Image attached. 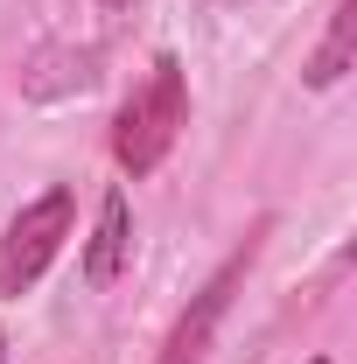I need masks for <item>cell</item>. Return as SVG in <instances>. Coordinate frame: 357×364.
I'll return each mask as SVG.
<instances>
[{
    "instance_id": "cell-1",
    "label": "cell",
    "mask_w": 357,
    "mask_h": 364,
    "mask_svg": "<svg viewBox=\"0 0 357 364\" xmlns=\"http://www.w3.org/2000/svg\"><path fill=\"white\" fill-rule=\"evenodd\" d=\"M182 127H189V70H182V56L161 49L140 70V85L119 98V112H112V161H119V176L147 182L176 154Z\"/></svg>"
},
{
    "instance_id": "cell-2",
    "label": "cell",
    "mask_w": 357,
    "mask_h": 364,
    "mask_svg": "<svg viewBox=\"0 0 357 364\" xmlns=\"http://www.w3.org/2000/svg\"><path fill=\"white\" fill-rule=\"evenodd\" d=\"M267 238H273V218H252L245 238L211 267V280L182 301V316L169 322V336H161L154 364H203V358H211V343H218V329H224V316H231V301H238V287L252 280L260 252H267Z\"/></svg>"
},
{
    "instance_id": "cell-3",
    "label": "cell",
    "mask_w": 357,
    "mask_h": 364,
    "mask_svg": "<svg viewBox=\"0 0 357 364\" xmlns=\"http://www.w3.org/2000/svg\"><path fill=\"white\" fill-rule=\"evenodd\" d=\"M78 231V189L70 182H49L43 196H28L7 231H0V301H21L63 252V238Z\"/></svg>"
},
{
    "instance_id": "cell-4",
    "label": "cell",
    "mask_w": 357,
    "mask_h": 364,
    "mask_svg": "<svg viewBox=\"0 0 357 364\" xmlns=\"http://www.w3.org/2000/svg\"><path fill=\"white\" fill-rule=\"evenodd\" d=\"M127 259H134V203H127V189H105L98 196V218H91V238H85V252H78L85 287L105 294L127 273Z\"/></svg>"
},
{
    "instance_id": "cell-5",
    "label": "cell",
    "mask_w": 357,
    "mask_h": 364,
    "mask_svg": "<svg viewBox=\"0 0 357 364\" xmlns=\"http://www.w3.org/2000/svg\"><path fill=\"white\" fill-rule=\"evenodd\" d=\"M351 63H357V0H336L322 43H315L309 63H302V85L309 91H336L343 77H351Z\"/></svg>"
},
{
    "instance_id": "cell-6",
    "label": "cell",
    "mask_w": 357,
    "mask_h": 364,
    "mask_svg": "<svg viewBox=\"0 0 357 364\" xmlns=\"http://www.w3.org/2000/svg\"><path fill=\"white\" fill-rule=\"evenodd\" d=\"M0 364H7V329H0Z\"/></svg>"
},
{
    "instance_id": "cell-7",
    "label": "cell",
    "mask_w": 357,
    "mask_h": 364,
    "mask_svg": "<svg viewBox=\"0 0 357 364\" xmlns=\"http://www.w3.org/2000/svg\"><path fill=\"white\" fill-rule=\"evenodd\" d=\"M309 364H329V358H309Z\"/></svg>"
},
{
    "instance_id": "cell-8",
    "label": "cell",
    "mask_w": 357,
    "mask_h": 364,
    "mask_svg": "<svg viewBox=\"0 0 357 364\" xmlns=\"http://www.w3.org/2000/svg\"><path fill=\"white\" fill-rule=\"evenodd\" d=\"M105 7H119V0H105Z\"/></svg>"
}]
</instances>
